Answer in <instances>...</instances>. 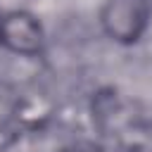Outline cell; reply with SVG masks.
<instances>
[{
	"mask_svg": "<svg viewBox=\"0 0 152 152\" xmlns=\"http://www.w3.org/2000/svg\"><path fill=\"white\" fill-rule=\"evenodd\" d=\"M128 152H152V124L128 128Z\"/></svg>",
	"mask_w": 152,
	"mask_h": 152,
	"instance_id": "obj_3",
	"label": "cell"
},
{
	"mask_svg": "<svg viewBox=\"0 0 152 152\" xmlns=\"http://www.w3.org/2000/svg\"><path fill=\"white\" fill-rule=\"evenodd\" d=\"M102 31L116 43H135L150 24L147 0H107L100 12Z\"/></svg>",
	"mask_w": 152,
	"mask_h": 152,
	"instance_id": "obj_1",
	"label": "cell"
},
{
	"mask_svg": "<svg viewBox=\"0 0 152 152\" xmlns=\"http://www.w3.org/2000/svg\"><path fill=\"white\" fill-rule=\"evenodd\" d=\"M43 26L24 10H12L0 14V45L17 55H38L43 50Z\"/></svg>",
	"mask_w": 152,
	"mask_h": 152,
	"instance_id": "obj_2",
	"label": "cell"
},
{
	"mask_svg": "<svg viewBox=\"0 0 152 152\" xmlns=\"http://www.w3.org/2000/svg\"><path fill=\"white\" fill-rule=\"evenodd\" d=\"M62 152H104L100 145H95V142H88V140H81V142H74V145H69V147H64Z\"/></svg>",
	"mask_w": 152,
	"mask_h": 152,
	"instance_id": "obj_4",
	"label": "cell"
}]
</instances>
